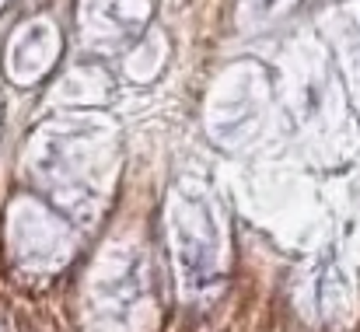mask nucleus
<instances>
[{
	"mask_svg": "<svg viewBox=\"0 0 360 332\" xmlns=\"http://www.w3.org/2000/svg\"><path fill=\"white\" fill-rule=\"evenodd\" d=\"M0 332H4V322H0Z\"/></svg>",
	"mask_w": 360,
	"mask_h": 332,
	"instance_id": "1",
	"label": "nucleus"
}]
</instances>
